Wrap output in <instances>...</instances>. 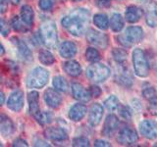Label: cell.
<instances>
[{
  "mask_svg": "<svg viewBox=\"0 0 157 147\" xmlns=\"http://www.w3.org/2000/svg\"><path fill=\"white\" fill-rule=\"evenodd\" d=\"M21 19L23 20V22L27 24V26L31 27L33 24V18H34V13L33 8L29 5H24L21 8Z\"/></svg>",
  "mask_w": 157,
  "mask_h": 147,
  "instance_id": "24",
  "label": "cell"
},
{
  "mask_svg": "<svg viewBox=\"0 0 157 147\" xmlns=\"http://www.w3.org/2000/svg\"><path fill=\"white\" fill-rule=\"evenodd\" d=\"M1 81H2V77H1V76H0V82H1Z\"/></svg>",
  "mask_w": 157,
  "mask_h": 147,
  "instance_id": "50",
  "label": "cell"
},
{
  "mask_svg": "<svg viewBox=\"0 0 157 147\" xmlns=\"http://www.w3.org/2000/svg\"><path fill=\"white\" fill-rule=\"evenodd\" d=\"M149 111L151 112V114H153L154 116H157V100L152 99L150 100L149 103Z\"/></svg>",
  "mask_w": 157,
  "mask_h": 147,
  "instance_id": "40",
  "label": "cell"
},
{
  "mask_svg": "<svg viewBox=\"0 0 157 147\" xmlns=\"http://www.w3.org/2000/svg\"><path fill=\"white\" fill-rule=\"evenodd\" d=\"M132 66L135 73L140 77H146L149 75V63L145 52L141 48H136L132 54Z\"/></svg>",
  "mask_w": 157,
  "mask_h": 147,
  "instance_id": "1",
  "label": "cell"
},
{
  "mask_svg": "<svg viewBox=\"0 0 157 147\" xmlns=\"http://www.w3.org/2000/svg\"><path fill=\"white\" fill-rule=\"evenodd\" d=\"M0 33L3 36H7L10 33V28L8 26V24L5 21H3V20H0Z\"/></svg>",
  "mask_w": 157,
  "mask_h": 147,
  "instance_id": "38",
  "label": "cell"
},
{
  "mask_svg": "<svg viewBox=\"0 0 157 147\" xmlns=\"http://www.w3.org/2000/svg\"><path fill=\"white\" fill-rule=\"evenodd\" d=\"M77 52H78L77 45L72 41H64L60 45L59 53H60V55L65 59L73 58L77 54Z\"/></svg>",
  "mask_w": 157,
  "mask_h": 147,
  "instance_id": "20",
  "label": "cell"
},
{
  "mask_svg": "<svg viewBox=\"0 0 157 147\" xmlns=\"http://www.w3.org/2000/svg\"><path fill=\"white\" fill-rule=\"evenodd\" d=\"M98 5L101 7H108L111 3V0H97Z\"/></svg>",
  "mask_w": 157,
  "mask_h": 147,
  "instance_id": "45",
  "label": "cell"
},
{
  "mask_svg": "<svg viewBox=\"0 0 157 147\" xmlns=\"http://www.w3.org/2000/svg\"><path fill=\"white\" fill-rule=\"evenodd\" d=\"M86 58L87 61L95 63L97 61H99L100 59V54L98 52L95 48L93 47H88L86 51Z\"/></svg>",
  "mask_w": 157,
  "mask_h": 147,
  "instance_id": "34",
  "label": "cell"
},
{
  "mask_svg": "<svg viewBox=\"0 0 157 147\" xmlns=\"http://www.w3.org/2000/svg\"><path fill=\"white\" fill-rule=\"evenodd\" d=\"M117 140L122 145H134L139 140V135L134 129L126 126L120 130Z\"/></svg>",
  "mask_w": 157,
  "mask_h": 147,
  "instance_id": "8",
  "label": "cell"
},
{
  "mask_svg": "<svg viewBox=\"0 0 157 147\" xmlns=\"http://www.w3.org/2000/svg\"><path fill=\"white\" fill-rule=\"evenodd\" d=\"M86 23H87V20L82 19L77 15L65 17L62 20L63 28L75 36H81L85 33Z\"/></svg>",
  "mask_w": 157,
  "mask_h": 147,
  "instance_id": "2",
  "label": "cell"
},
{
  "mask_svg": "<svg viewBox=\"0 0 157 147\" xmlns=\"http://www.w3.org/2000/svg\"><path fill=\"white\" fill-rule=\"evenodd\" d=\"M119 1H121V0H119Z\"/></svg>",
  "mask_w": 157,
  "mask_h": 147,
  "instance_id": "54",
  "label": "cell"
},
{
  "mask_svg": "<svg viewBox=\"0 0 157 147\" xmlns=\"http://www.w3.org/2000/svg\"><path fill=\"white\" fill-rule=\"evenodd\" d=\"M12 41H14L15 45L17 46L19 55L22 57V59H24V60H26V61H32L33 54H32V51L29 49L27 44L23 40H21V39L16 38V37L12 38Z\"/></svg>",
  "mask_w": 157,
  "mask_h": 147,
  "instance_id": "21",
  "label": "cell"
},
{
  "mask_svg": "<svg viewBox=\"0 0 157 147\" xmlns=\"http://www.w3.org/2000/svg\"><path fill=\"white\" fill-rule=\"evenodd\" d=\"M141 135L147 139H154L157 137V123L153 120H144L139 126Z\"/></svg>",
  "mask_w": 157,
  "mask_h": 147,
  "instance_id": "9",
  "label": "cell"
},
{
  "mask_svg": "<svg viewBox=\"0 0 157 147\" xmlns=\"http://www.w3.org/2000/svg\"><path fill=\"white\" fill-rule=\"evenodd\" d=\"M74 1H82V0H74Z\"/></svg>",
  "mask_w": 157,
  "mask_h": 147,
  "instance_id": "51",
  "label": "cell"
},
{
  "mask_svg": "<svg viewBox=\"0 0 157 147\" xmlns=\"http://www.w3.org/2000/svg\"><path fill=\"white\" fill-rule=\"evenodd\" d=\"M86 106L83 104H75L69 111V118L73 122H80L86 114Z\"/></svg>",
  "mask_w": 157,
  "mask_h": 147,
  "instance_id": "19",
  "label": "cell"
},
{
  "mask_svg": "<svg viewBox=\"0 0 157 147\" xmlns=\"http://www.w3.org/2000/svg\"><path fill=\"white\" fill-rule=\"evenodd\" d=\"M63 1H64V0H63Z\"/></svg>",
  "mask_w": 157,
  "mask_h": 147,
  "instance_id": "55",
  "label": "cell"
},
{
  "mask_svg": "<svg viewBox=\"0 0 157 147\" xmlns=\"http://www.w3.org/2000/svg\"><path fill=\"white\" fill-rule=\"evenodd\" d=\"M10 1H11V3L14 5H18L20 2H21V0H10Z\"/></svg>",
  "mask_w": 157,
  "mask_h": 147,
  "instance_id": "49",
  "label": "cell"
},
{
  "mask_svg": "<svg viewBox=\"0 0 157 147\" xmlns=\"http://www.w3.org/2000/svg\"><path fill=\"white\" fill-rule=\"evenodd\" d=\"M72 93L75 99L82 101V102H87L90 99V92L86 88L83 87L80 83L74 82L72 85Z\"/></svg>",
  "mask_w": 157,
  "mask_h": 147,
  "instance_id": "16",
  "label": "cell"
},
{
  "mask_svg": "<svg viewBox=\"0 0 157 147\" xmlns=\"http://www.w3.org/2000/svg\"><path fill=\"white\" fill-rule=\"evenodd\" d=\"M120 115L122 118H124L125 120H131L132 119V111L130 110V108H128L126 106L122 107L120 109Z\"/></svg>",
  "mask_w": 157,
  "mask_h": 147,
  "instance_id": "39",
  "label": "cell"
},
{
  "mask_svg": "<svg viewBox=\"0 0 157 147\" xmlns=\"http://www.w3.org/2000/svg\"><path fill=\"white\" fill-rule=\"evenodd\" d=\"M0 146H2V144H0Z\"/></svg>",
  "mask_w": 157,
  "mask_h": 147,
  "instance_id": "52",
  "label": "cell"
},
{
  "mask_svg": "<svg viewBox=\"0 0 157 147\" xmlns=\"http://www.w3.org/2000/svg\"><path fill=\"white\" fill-rule=\"evenodd\" d=\"M118 126H119V120L115 115H109L107 116L104 126L102 130V134L107 137H111L114 135V134L117 131Z\"/></svg>",
  "mask_w": 157,
  "mask_h": 147,
  "instance_id": "12",
  "label": "cell"
},
{
  "mask_svg": "<svg viewBox=\"0 0 157 147\" xmlns=\"http://www.w3.org/2000/svg\"><path fill=\"white\" fill-rule=\"evenodd\" d=\"M38 59L43 65L50 66L52 64L55 63V57L53 56V54L51 52H49L48 50L45 49H41L38 53Z\"/></svg>",
  "mask_w": 157,
  "mask_h": 147,
  "instance_id": "28",
  "label": "cell"
},
{
  "mask_svg": "<svg viewBox=\"0 0 157 147\" xmlns=\"http://www.w3.org/2000/svg\"><path fill=\"white\" fill-rule=\"evenodd\" d=\"M4 54H5V49H4L3 45L1 44V42H0V57L3 56Z\"/></svg>",
  "mask_w": 157,
  "mask_h": 147,
  "instance_id": "48",
  "label": "cell"
},
{
  "mask_svg": "<svg viewBox=\"0 0 157 147\" xmlns=\"http://www.w3.org/2000/svg\"><path fill=\"white\" fill-rule=\"evenodd\" d=\"M11 26L12 28L15 29L16 32H26L29 31V28L25 24V23L23 22L22 19H20L18 16H15L12 21H11Z\"/></svg>",
  "mask_w": 157,
  "mask_h": 147,
  "instance_id": "32",
  "label": "cell"
},
{
  "mask_svg": "<svg viewBox=\"0 0 157 147\" xmlns=\"http://www.w3.org/2000/svg\"><path fill=\"white\" fill-rule=\"evenodd\" d=\"M111 74L110 69L104 64L94 63L90 65L86 70V77L90 81L99 83L105 81Z\"/></svg>",
  "mask_w": 157,
  "mask_h": 147,
  "instance_id": "3",
  "label": "cell"
},
{
  "mask_svg": "<svg viewBox=\"0 0 157 147\" xmlns=\"http://www.w3.org/2000/svg\"><path fill=\"white\" fill-rule=\"evenodd\" d=\"M38 92L36 91H31L28 94V101H29V113L33 116L39 111L38 106Z\"/></svg>",
  "mask_w": 157,
  "mask_h": 147,
  "instance_id": "25",
  "label": "cell"
},
{
  "mask_svg": "<svg viewBox=\"0 0 157 147\" xmlns=\"http://www.w3.org/2000/svg\"><path fill=\"white\" fill-rule=\"evenodd\" d=\"M44 135H45L48 139L52 141L59 142V141H64L68 138V134L66 130H64L62 127H47L44 130Z\"/></svg>",
  "mask_w": 157,
  "mask_h": 147,
  "instance_id": "13",
  "label": "cell"
},
{
  "mask_svg": "<svg viewBox=\"0 0 157 147\" xmlns=\"http://www.w3.org/2000/svg\"><path fill=\"white\" fill-rule=\"evenodd\" d=\"M93 24L102 31H105L109 27V20L105 14L98 13L93 16Z\"/></svg>",
  "mask_w": 157,
  "mask_h": 147,
  "instance_id": "27",
  "label": "cell"
},
{
  "mask_svg": "<svg viewBox=\"0 0 157 147\" xmlns=\"http://www.w3.org/2000/svg\"><path fill=\"white\" fill-rule=\"evenodd\" d=\"M34 145H36V146H49V144H47L46 142H44L42 140H38V143H34Z\"/></svg>",
  "mask_w": 157,
  "mask_h": 147,
  "instance_id": "47",
  "label": "cell"
},
{
  "mask_svg": "<svg viewBox=\"0 0 157 147\" xmlns=\"http://www.w3.org/2000/svg\"><path fill=\"white\" fill-rule=\"evenodd\" d=\"M124 19H123L122 15L115 13L112 15L110 19V27L112 31L114 32H120L123 28H124Z\"/></svg>",
  "mask_w": 157,
  "mask_h": 147,
  "instance_id": "26",
  "label": "cell"
},
{
  "mask_svg": "<svg viewBox=\"0 0 157 147\" xmlns=\"http://www.w3.org/2000/svg\"><path fill=\"white\" fill-rule=\"evenodd\" d=\"M119 99L115 96V95H111L107 98V99L104 101V106L106 107V109L110 112H113L117 110L119 108Z\"/></svg>",
  "mask_w": 157,
  "mask_h": 147,
  "instance_id": "33",
  "label": "cell"
},
{
  "mask_svg": "<svg viewBox=\"0 0 157 147\" xmlns=\"http://www.w3.org/2000/svg\"><path fill=\"white\" fill-rule=\"evenodd\" d=\"M90 140H88L86 137L85 136H80V137H76V138L73 139V146H90Z\"/></svg>",
  "mask_w": 157,
  "mask_h": 147,
  "instance_id": "37",
  "label": "cell"
},
{
  "mask_svg": "<svg viewBox=\"0 0 157 147\" xmlns=\"http://www.w3.org/2000/svg\"><path fill=\"white\" fill-rule=\"evenodd\" d=\"M55 5V0H40L39 1V7L43 11H49Z\"/></svg>",
  "mask_w": 157,
  "mask_h": 147,
  "instance_id": "36",
  "label": "cell"
},
{
  "mask_svg": "<svg viewBox=\"0 0 157 147\" xmlns=\"http://www.w3.org/2000/svg\"><path fill=\"white\" fill-rule=\"evenodd\" d=\"M53 86L58 91L66 92L68 90L69 85L65 77H63L62 76H57L53 78Z\"/></svg>",
  "mask_w": 157,
  "mask_h": 147,
  "instance_id": "30",
  "label": "cell"
},
{
  "mask_svg": "<svg viewBox=\"0 0 157 147\" xmlns=\"http://www.w3.org/2000/svg\"><path fill=\"white\" fill-rule=\"evenodd\" d=\"M112 56L117 63L123 64L127 61L128 53L126 50H124V49H122V48H114L112 50Z\"/></svg>",
  "mask_w": 157,
  "mask_h": 147,
  "instance_id": "31",
  "label": "cell"
},
{
  "mask_svg": "<svg viewBox=\"0 0 157 147\" xmlns=\"http://www.w3.org/2000/svg\"><path fill=\"white\" fill-rule=\"evenodd\" d=\"M86 39L90 43L97 47H100L102 49H104L108 46V41H109L106 34L94 31V29H90L86 32Z\"/></svg>",
  "mask_w": 157,
  "mask_h": 147,
  "instance_id": "10",
  "label": "cell"
},
{
  "mask_svg": "<svg viewBox=\"0 0 157 147\" xmlns=\"http://www.w3.org/2000/svg\"><path fill=\"white\" fill-rule=\"evenodd\" d=\"M94 146H96V147H98V146H99V147H100V146H105V147H107V146H111V144H110L108 141L98 139V140H96V141L94 142Z\"/></svg>",
  "mask_w": 157,
  "mask_h": 147,
  "instance_id": "44",
  "label": "cell"
},
{
  "mask_svg": "<svg viewBox=\"0 0 157 147\" xmlns=\"http://www.w3.org/2000/svg\"><path fill=\"white\" fill-rule=\"evenodd\" d=\"M156 70H157V67H156Z\"/></svg>",
  "mask_w": 157,
  "mask_h": 147,
  "instance_id": "53",
  "label": "cell"
},
{
  "mask_svg": "<svg viewBox=\"0 0 157 147\" xmlns=\"http://www.w3.org/2000/svg\"><path fill=\"white\" fill-rule=\"evenodd\" d=\"M64 70L71 77H78L82 74V67L77 61H68L64 64Z\"/></svg>",
  "mask_w": 157,
  "mask_h": 147,
  "instance_id": "23",
  "label": "cell"
},
{
  "mask_svg": "<svg viewBox=\"0 0 157 147\" xmlns=\"http://www.w3.org/2000/svg\"><path fill=\"white\" fill-rule=\"evenodd\" d=\"M8 7V0H0V13H5Z\"/></svg>",
  "mask_w": 157,
  "mask_h": 147,
  "instance_id": "43",
  "label": "cell"
},
{
  "mask_svg": "<svg viewBox=\"0 0 157 147\" xmlns=\"http://www.w3.org/2000/svg\"><path fill=\"white\" fill-rule=\"evenodd\" d=\"M13 146H15V147H20V146L27 147V146H29V144H28L27 142L25 141L24 139L18 138V139H16V140H15V141L13 142Z\"/></svg>",
  "mask_w": 157,
  "mask_h": 147,
  "instance_id": "42",
  "label": "cell"
},
{
  "mask_svg": "<svg viewBox=\"0 0 157 147\" xmlns=\"http://www.w3.org/2000/svg\"><path fill=\"white\" fill-rule=\"evenodd\" d=\"M40 36L43 43L48 48L54 49L58 44V36L55 23L45 22L40 28Z\"/></svg>",
  "mask_w": 157,
  "mask_h": 147,
  "instance_id": "5",
  "label": "cell"
},
{
  "mask_svg": "<svg viewBox=\"0 0 157 147\" xmlns=\"http://www.w3.org/2000/svg\"><path fill=\"white\" fill-rule=\"evenodd\" d=\"M34 119L37 121V123L41 126H46L49 123L52 122L53 115L49 112H37L36 115H33Z\"/></svg>",
  "mask_w": 157,
  "mask_h": 147,
  "instance_id": "29",
  "label": "cell"
},
{
  "mask_svg": "<svg viewBox=\"0 0 157 147\" xmlns=\"http://www.w3.org/2000/svg\"><path fill=\"white\" fill-rule=\"evenodd\" d=\"M44 101L46 104L51 108H58L62 103V97L59 92L52 88H48L44 92Z\"/></svg>",
  "mask_w": 157,
  "mask_h": 147,
  "instance_id": "15",
  "label": "cell"
},
{
  "mask_svg": "<svg viewBox=\"0 0 157 147\" xmlns=\"http://www.w3.org/2000/svg\"><path fill=\"white\" fill-rule=\"evenodd\" d=\"M15 130V125L13 121L5 114H0V132L3 136H10Z\"/></svg>",
  "mask_w": 157,
  "mask_h": 147,
  "instance_id": "18",
  "label": "cell"
},
{
  "mask_svg": "<svg viewBox=\"0 0 157 147\" xmlns=\"http://www.w3.org/2000/svg\"><path fill=\"white\" fill-rule=\"evenodd\" d=\"M115 81L117 83H119L120 85L124 87H130L132 85V77L131 74L126 68L122 66V64L115 75Z\"/></svg>",
  "mask_w": 157,
  "mask_h": 147,
  "instance_id": "14",
  "label": "cell"
},
{
  "mask_svg": "<svg viewBox=\"0 0 157 147\" xmlns=\"http://www.w3.org/2000/svg\"><path fill=\"white\" fill-rule=\"evenodd\" d=\"M144 38V29L141 27H130L126 29L124 34L119 36L117 37L119 43L123 46L130 47L134 44L139 43Z\"/></svg>",
  "mask_w": 157,
  "mask_h": 147,
  "instance_id": "4",
  "label": "cell"
},
{
  "mask_svg": "<svg viewBox=\"0 0 157 147\" xmlns=\"http://www.w3.org/2000/svg\"><path fill=\"white\" fill-rule=\"evenodd\" d=\"M49 80L48 72L41 67H36L29 73L27 78V86L29 88H42Z\"/></svg>",
  "mask_w": 157,
  "mask_h": 147,
  "instance_id": "6",
  "label": "cell"
},
{
  "mask_svg": "<svg viewBox=\"0 0 157 147\" xmlns=\"http://www.w3.org/2000/svg\"><path fill=\"white\" fill-rule=\"evenodd\" d=\"M141 16H142V10L137 6H135V5L129 6L125 12V18L127 20V22H129L131 24H135L136 22H139Z\"/></svg>",
  "mask_w": 157,
  "mask_h": 147,
  "instance_id": "22",
  "label": "cell"
},
{
  "mask_svg": "<svg viewBox=\"0 0 157 147\" xmlns=\"http://www.w3.org/2000/svg\"><path fill=\"white\" fill-rule=\"evenodd\" d=\"M103 107L98 104V103H94L90 111V116H88V122L92 126H96L99 125V123L102 120L103 117Z\"/></svg>",
  "mask_w": 157,
  "mask_h": 147,
  "instance_id": "17",
  "label": "cell"
},
{
  "mask_svg": "<svg viewBox=\"0 0 157 147\" xmlns=\"http://www.w3.org/2000/svg\"><path fill=\"white\" fill-rule=\"evenodd\" d=\"M142 95H144V97L145 98V99L147 100H152L155 98V95H156V92H155V89L152 86L148 85L144 87V89H142Z\"/></svg>",
  "mask_w": 157,
  "mask_h": 147,
  "instance_id": "35",
  "label": "cell"
},
{
  "mask_svg": "<svg viewBox=\"0 0 157 147\" xmlns=\"http://www.w3.org/2000/svg\"><path fill=\"white\" fill-rule=\"evenodd\" d=\"M4 101H5V95H4V93L0 90V106H2L4 104Z\"/></svg>",
  "mask_w": 157,
  "mask_h": 147,
  "instance_id": "46",
  "label": "cell"
},
{
  "mask_svg": "<svg viewBox=\"0 0 157 147\" xmlns=\"http://www.w3.org/2000/svg\"><path fill=\"white\" fill-rule=\"evenodd\" d=\"M7 106L10 110L14 112H19L24 106V93L21 90L14 91L10 95L9 99L7 101Z\"/></svg>",
  "mask_w": 157,
  "mask_h": 147,
  "instance_id": "11",
  "label": "cell"
},
{
  "mask_svg": "<svg viewBox=\"0 0 157 147\" xmlns=\"http://www.w3.org/2000/svg\"><path fill=\"white\" fill-rule=\"evenodd\" d=\"M90 95L91 96H93V97H98L100 94H101V89L98 86H91L90 87Z\"/></svg>",
  "mask_w": 157,
  "mask_h": 147,
  "instance_id": "41",
  "label": "cell"
},
{
  "mask_svg": "<svg viewBox=\"0 0 157 147\" xmlns=\"http://www.w3.org/2000/svg\"><path fill=\"white\" fill-rule=\"evenodd\" d=\"M144 15L147 26L150 28L157 27V2L155 0H147L144 3Z\"/></svg>",
  "mask_w": 157,
  "mask_h": 147,
  "instance_id": "7",
  "label": "cell"
}]
</instances>
